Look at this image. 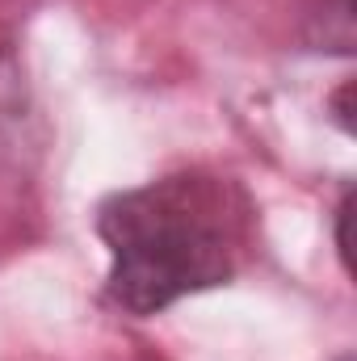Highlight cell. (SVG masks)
Returning <instances> with one entry per match:
<instances>
[{
  "label": "cell",
  "instance_id": "3957f363",
  "mask_svg": "<svg viewBox=\"0 0 357 361\" xmlns=\"http://www.w3.org/2000/svg\"><path fill=\"white\" fill-rule=\"evenodd\" d=\"M349 97H353V85H345V89L337 92V101H332V105H337V122H341V130H349V135H353V118H349Z\"/></svg>",
  "mask_w": 357,
  "mask_h": 361
},
{
  "label": "cell",
  "instance_id": "6da1fadb",
  "mask_svg": "<svg viewBox=\"0 0 357 361\" xmlns=\"http://www.w3.org/2000/svg\"><path fill=\"white\" fill-rule=\"evenodd\" d=\"M248 223L244 189L210 173L114 193L97 210V235L109 248V298L131 315H156L231 281L248 248Z\"/></svg>",
  "mask_w": 357,
  "mask_h": 361
},
{
  "label": "cell",
  "instance_id": "277c9868",
  "mask_svg": "<svg viewBox=\"0 0 357 361\" xmlns=\"http://www.w3.org/2000/svg\"><path fill=\"white\" fill-rule=\"evenodd\" d=\"M337 361H353V353H345V357H337Z\"/></svg>",
  "mask_w": 357,
  "mask_h": 361
},
{
  "label": "cell",
  "instance_id": "7a4b0ae2",
  "mask_svg": "<svg viewBox=\"0 0 357 361\" xmlns=\"http://www.w3.org/2000/svg\"><path fill=\"white\" fill-rule=\"evenodd\" d=\"M349 219H353V189L341 193V206H337V252L349 269Z\"/></svg>",
  "mask_w": 357,
  "mask_h": 361
}]
</instances>
